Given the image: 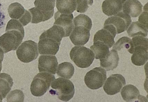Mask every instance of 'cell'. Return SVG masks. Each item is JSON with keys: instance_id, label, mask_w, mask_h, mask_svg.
<instances>
[{"instance_id": "obj_32", "label": "cell", "mask_w": 148, "mask_h": 102, "mask_svg": "<svg viewBox=\"0 0 148 102\" xmlns=\"http://www.w3.org/2000/svg\"><path fill=\"white\" fill-rule=\"evenodd\" d=\"M3 99V98L2 97V96L0 94V102L2 101Z\"/></svg>"}, {"instance_id": "obj_2", "label": "cell", "mask_w": 148, "mask_h": 102, "mask_svg": "<svg viewBox=\"0 0 148 102\" xmlns=\"http://www.w3.org/2000/svg\"><path fill=\"white\" fill-rule=\"evenodd\" d=\"M73 23L74 27L70 35V40L75 45H84L90 39L91 19L84 14H80L75 18Z\"/></svg>"}, {"instance_id": "obj_15", "label": "cell", "mask_w": 148, "mask_h": 102, "mask_svg": "<svg viewBox=\"0 0 148 102\" xmlns=\"http://www.w3.org/2000/svg\"><path fill=\"white\" fill-rule=\"evenodd\" d=\"M127 0H105L102 5V10L107 16H111L121 12L123 5Z\"/></svg>"}, {"instance_id": "obj_12", "label": "cell", "mask_w": 148, "mask_h": 102, "mask_svg": "<svg viewBox=\"0 0 148 102\" xmlns=\"http://www.w3.org/2000/svg\"><path fill=\"white\" fill-rule=\"evenodd\" d=\"M73 18L72 14H63L58 11L55 14V21L53 25L60 26L64 30L65 37H69L74 27Z\"/></svg>"}, {"instance_id": "obj_23", "label": "cell", "mask_w": 148, "mask_h": 102, "mask_svg": "<svg viewBox=\"0 0 148 102\" xmlns=\"http://www.w3.org/2000/svg\"><path fill=\"white\" fill-rule=\"evenodd\" d=\"M90 49L93 52L96 59L104 58L110 52L108 46L99 41L94 42L93 45L90 46Z\"/></svg>"}, {"instance_id": "obj_16", "label": "cell", "mask_w": 148, "mask_h": 102, "mask_svg": "<svg viewBox=\"0 0 148 102\" xmlns=\"http://www.w3.org/2000/svg\"><path fill=\"white\" fill-rule=\"evenodd\" d=\"M119 60L117 51L113 49L105 58L100 59L101 66L106 71L113 70L118 65Z\"/></svg>"}, {"instance_id": "obj_1", "label": "cell", "mask_w": 148, "mask_h": 102, "mask_svg": "<svg viewBox=\"0 0 148 102\" xmlns=\"http://www.w3.org/2000/svg\"><path fill=\"white\" fill-rule=\"evenodd\" d=\"M64 37V30L53 25L40 35L38 43L39 53L41 55H56L59 50L62 39Z\"/></svg>"}, {"instance_id": "obj_7", "label": "cell", "mask_w": 148, "mask_h": 102, "mask_svg": "<svg viewBox=\"0 0 148 102\" xmlns=\"http://www.w3.org/2000/svg\"><path fill=\"white\" fill-rule=\"evenodd\" d=\"M16 54L19 60L25 63L36 59L39 55L37 43L31 40L25 41L17 50Z\"/></svg>"}, {"instance_id": "obj_27", "label": "cell", "mask_w": 148, "mask_h": 102, "mask_svg": "<svg viewBox=\"0 0 148 102\" xmlns=\"http://www.w3.org/2000/svg\"><path fill=\"white\" fill-rule=\"evenodd\" d=\"M8 102H23L24 95L22 91L15 90L11 92L7 96Z\"/></svg>"}, {"instance_id": "obj_26", "label": "cell", "mask_w": 148, "mask_h": 102, "mask_svg": "<svg viewBox=\"0 0 148 102\" xmlns=\"http://www.w3.org/2000/svg\"><path fill=\"white\" fill-rule=\"evenodd\" d=\"M131 40L127 37H121L118 41L113 47V49L119 51L123 48L129 50L131 47Z\"/></svg>"}, {"instance_id": "obj_28", "label": "cell", "mask_w": 148, "mask_h": 102, "mask_svg": "<svg viewBox=\"0 0 148 102\" xmlns=\"http://www.w3.org/2000/svg\"><path fill=\"white\" fill-rule=\"evenodd\" d=\"M77 8V12L80 13H84L87 11L89 6L93 3L92 0H76Z\"/></svg>"}, {"instance_id": "obj_21", "label": "cell", "mask_w": 148, "mask_h": 102, "mask_svg": "<svg viewBox=\"0 0 148 102\" xmlns=\"http://www.w3.org/2000/svg\"><path fill=\"white\" fill-rule=\"evenodd\" d=\"M13 84V80L10 75L6 73H0V94L3 99L10 92Z\"/></svg>"}, {"instance_id": "obj_4", "label": "cell", "mask_w": 148, "mask_h": 102, "mask_svg": "<svg viewBox=\"0 0 148 102\" xmlns=\"http://www.w3.org/2000/svg\"><path fill=\"white\" fill-rule=\"evenodd\" d=\"M71 59L78 67L88 68L93 62L95 55L91 50L83 46H76L71 50Z\"/></svg>"}, {"instance_id": "obj_30", "label": "cell", "mask_w": 148, "mask_h": 102, "mask_svg": "<svg viewBox=\"0 0 148 102\" xmlns=\"http://www.w3.org/2000/svg\"><path fill=\"white\" fill-rule=\"evenodd\" d=\"M5 20V16L4 11L0 3V28L4 25Z\"/></svg>"}, {"instance_id": "obj_13", "label": "cell", "mask_w": 148, "mask_h": 102, "mask_svg": "<svg viewBox=\"0 0 148 102\" xmlns=\"http://www.w3.org/2000/svg\"><path fill=\"white\" fill-rule=\"evenodd\" d=\"M58 65V60L55 56L42 55L39 58L38 67L40 72H46L55 74Z\"/></svg>"}, {"instance_id": "obj_9", "label": "cell", "mask_w": 148, "mask_h": 102, "mask_svg": "<svg viewBox=\"0 0 148 102\" xmlns=\"http://www.w3.org/2000/svg\"><path fill=\"white\" fill-rule=\"evenodd\" d=\"M132 22L130 16L123 12L119 13L108 18L105 21L104 25H108L115 30L116 34L126 31Z\"/></svg>"}, {"instance_id": "obj_24", "label": "cell", "mask_w": 148, "mask_h": 102, "mask_svg": "<svg viewBox=\"0 0 148 102\" xmlns=\"http://www.w3.org/2000/svg\"><path fill=\"white\" fill-rule=\"evenodd\" d=\"M74 67L72 64L64 62L59 65L57 72L58 76L66 79H70L74 74Z\"/></svg>"}, {"instance_id": "obj_10", "label": "cell", "mask_w": 148, "mask_h": 102, "mask_svg": "<svg viewBox=\"0 0 148 102\" xmlns=\"http://www.w3.org/2000/svg\"><path fill=\"white\" fill-rule=\"evenodd\" d=\"M24 32H19L13 35H3L0 37V48L6 53L15 50L22 42Z\"/></svg>"}, {"instance_id": "obj_11", "label": "cell", "mask_w": 148, "mask_h": 102, "mask_svg": "<svg viewBox=\"0 0 148 102\" xmlns=\"http://www.w3.org/2000/svg\"><path fill=\"white\" fill-rule=\"evenodd\" d=\"M126 84L125 79L122 75L112 74L107 79L103 89L108 95H113L120 92Z\"/></svg>"}, {"instance_id": "obj_6", "label": "cell", "mask_w": 148, "mask_h": 102, "mask_svg": "<svg viewBox=\"0 0 148 102\" xmlns=\"http://www.w3.org/2000/svg\"><path fill=\"white\" fill-rule=\"evenodd\" d=\"M55 0H36L37 10L33 23H37L51 19L54 14Z\"/></svg>"}, {"instance_id": "obj_19", "label": "cell", "mask_w": 148, "mask_h": 102, "mask_svg": "<svg viewBox=\"0 0 148 102\" xmlns=\"http://www.w3.org/2000/svg\"><path fill=\"white\" fill-rule=\"evenodd\" d=\"M56 8L60 13L70 14L76 10V0H57Z\"/></svg>"}, {"instance_id": "obj_22", "label": "cell", "mask_w": 148, "mask_h": 102, "mask_svg": "<svg viewBox=\"0 0 148 102\" xmlns=\"http://www.w3.org/2000/svg\"><path fill=\"white\" fill-rule=\"evenodd\" d=\"M127 33L130 37L137 36L145 37L147 35L148 27L138 21H135L132 23L127 30Z\"/></svg>"}, {"instance_id": "obj_8", "label": "cell", "mask_w": 148, "mask_h": 102, "mask_svg": "<svg viewBox=\"0 0 148 102\" xmlns=\"http://www.w3.org/2000/svg\"><path fill=\"white\" fill-rule=\"evenodd\" d=\"M106 75L104 69L101 67L95 68L86 73L84 78L85 83L92 90L99 89L106 81Z\"/></svg>"}, {"instance_id": "obj_17", "label": "cell", "mask_w": 148, "mask_h": 102, "mask_svg": "<svg viewBox=\"0 0 148 102\" xmlns=\"http://www.w3.org/2000/svg\"><path fill=\"white\" fill-rule=\"evenodd\" d=\"M131 61L135 65L138 66L144 65L148 59V47L139 46L134 48Z\"/></svg>"}, {"instance_id": "obj_25", "label": "cell", "mask_w": 148, "mask_h": 102, "mask_svg": "<svg viewBox=\"0 0 148 102\" xmlns=\"http://www.w3.org/2000/svg\"><path fill=\"white\" fill-rule=\"evenodd\" d=\"M148 39L145 38L141 36H137L133 37L131 40V44L130 49L128 51L130 53L133 54L134 48L139 46H143L145 47L148 46Z\"/></svg>"}, {"instance_id": "obj_29", "label": "cell", "mask_w": 148, "mask_h": 102, "mask_svg": "<svg viewBox=\"0 0 148 102\" xmlns=\"http://www.w3.org/2000/svg\"><path fill=\"white\" fill-rule=\"evenodd\" d=\"M147 8H146L145 10V8H144V11L139 17L138 21L141 24H143L148 27V12Z\"/></svg>"}, {"instance_id": "obj_18", "label": "cell", "mask_w": 148, "mask_h": 102, "mask_svg": "<svg viewBox=\"0 0 148 102\" xmlns=\"http://www.w3.org/2000/svg\"><path fill=\"white\" fill-rule=\"evenodd\" d=\"M143 5L138 0H127L123 7V12L130 17H138L142 11Z\"/></svg>"}, {"instance_id": "obj_14", "label": "cell", "mask_w": 148, "mask_h": 102, "mask_svg": "<svg viewBox=\"0 0 148 102\" xmlns=\"http://www.w3.org/2000/svg\"><path fill=\"white\" fill-rule=\"evenodd\" d=\"M116 34L115 32L110 27L105 25L103 29L96 32L94 35L93 41L104 43L109 48H110L115 43L114 39Z\"/></svg>"}, {"instance_id": "obj_20", "label": "cell", "mask_w": 148, "mask_h": 102, "mask_svg": "<svg viewBox=\"0 0 148 102\" xmlns=\"http://www.w3.org/2000/svg\"><path fill=\"white\" fill-rule=\"evenodd\" d=\"M121 94L123 99L127 102L135 101L141 96L138 89L131 85H126L123 88Z\"/></svg>"}, {"instance_id": "obj_3", "label": "cell", "mask_w": 148, "mask_h": 102, "mask_svg": "<svg viewBox=\"0 0 148 102\" xmlns=\"http://www.w3.org/2000/svg\"><path fill=\"white\" fill-rule=\"evenodd\" d=\"M52 89L49 91L51 94L56 95L61 101H68L72 99L75 90L73 84L66 79L58 78L53 81L51 85Z\"/></svg>"}, {"instance_id": "obj_5", "label": "cell", "mask_w": 148, "mask_h": 102, "mask_svg": "<svg viewBox=\"0 0 148 102\" xmlns=\"http://www.w3.org/2000/svg\"><path fill=\"white\" fill-rule=\"evenodd\" d=\"M53 75L48 72L38 73L34 78L31 85V91L33 96H41L49 90L51 83L55 80Z\"/></svg>"}, {"instance_id": "obj_31", "label": "cell", "mask_w": 148, "mask_h": 102, "mask_svg": "<svg viewBox=\"0 0 148 102\" xmlns=\"http://www.w3.org/2000/svg\"><path fill=\"white\" fill-rule=\"evenodd\" d=\"M3 57H4V52L3 50L0 48V72L2 69V62Z\"/></svg>"}]
</instances>
